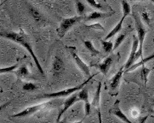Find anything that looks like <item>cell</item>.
<instances>
[{
    "instance_id": "6da1fadb",
    "label": "cell",
    "mask_w": 154,
    "mask_h": 123,
    "mask_svg": "<svg viewBox=\"0 0 154 123\" xmlns=\"http://www.w3.org/2000/svg\"><path fill=\"white\" fill-rule=\"evenodd\" d=\"M1 37L3 38H5L7 39L8 40H11L14 41V42L18 43V44L21 45L22 46L27 50L29 51V53L30 54V55L32 56V59H34L35 62V64L38 68V70L39 72L41 73V74L43 76H44V71H43V68H42L41 65L40 64L39 61H38V58L35 54L34 51H33L32 48L31 44L28 42V40L26 39V36L24 33L22 32H20V33H16V32H2L1 33Z\"/></svg>"
},
{
    "instance_id": "7a4b0ae2",
    "label": "cell",
    "mask_w": 154,
    "mask_h": 123,
    "mask_svg": "<svg viewBox=\"0 0 154 123\" xmlns=\"http://www.w3.org/2000/svg\"><path fill=\"white\" fill-rule=\"evenodd\" d=\"M134 19L135 21V26H136V29L137 34H138V39H139V49L137 50L136 55H135V61H137L139 58L142 57V48H143V43L145 40V35H146V29L144 27L143 24H142L141 19L140 16H138L137 13H133L132 14Z\"/></svg>"
},
{
    "instance_id": "3957f363",
    "label": "cell",
    "mask_w": 154,
    "mask_h": 123,
    "mask_svg": "<svg viewBox=\"0 0 154 123\" xmlns=\"http://www.w3.org/2000/svg\"><path fill=\"white\" fill-rule=\"evenodd\" d=\"M95 76H96V74L93 75L91 76L89 79H88L87 81H85V82H83L82 84H81L80 85L77 86H74V87H72V88H69V89H64V90H62L60 91V92H53V93H50V94H43L42 96V98H61V97H65V96H68L70 95L71 94H73V92H76L77 91L80 90L82 89V88L88 84L89 81L94 77Z\"/></svg>"
},
{
    "instance_id": "277c9868",
    "label": "cell",
    "mask_w": 154,
    "mask_h": 123,
    "mask_svg": "<svg viewBox=\"0 0 154 123\" xmlns=\"http://www.w3.org/2000/svg\"><path fill=\"white\" fill-rule=\"evenodd\" d=\"M84 19L82 16H73V17L68 18V19H65L63 20L62 23L60 24V26L58 29H57V34L60 38H63L67 33V32L70 29L76 24V23L79 22Z\"/></svg>"
},
{
    "instance_id": "5b68a950",
    "label": "cell",
    "mask_w": 154,
    "mask_h": 123,
    "mask_svg": "<svg viewBox=\"0 0 154 123\" xmlns=\"http://www.w3.org/2000/svg\"><path fill=\"white\" fill-rule=\"evenodd\" d=\"M52 104H53V102L50 101V102L43 103V104L35 105V106H31V107H28L26 108V109H24V110H23L21 112L13 115V117H26V116L32 115V114H35V113L37 112V111L43 110V109L47 108L48 106H51Z\"/></svg>"
},
{
    "instance_id": "8992f818",
    "label": "cell",
    "mask_w": 154,
    "mask_h": 123,
    "mask_svg": "<svg viewBox=\"0 0 154 123\" xmlns=\"http://www.w3.org/2000/svg\"><path fill=\"white\" fill-rule=\"evenodd\" d=\"M69 49H71L70 50V52H71V54L73 56V58L74 59V61L76 62L77 66H78L80 70H81L84 73V74L85 75V76H89L90 75V68L88 67V65H87L86 64H85L84 62L82 60L81 58L79 57L77 54L75 53L74 51H73V48L72 47H69Z\"/></svg>"
},
{
    "instance_id": "52a82bcc",
    "label": "cell",
    "mask_w": 154,
    "mask_h": 123,
    "mask_svg": "<svg viewBox=\"0 0 154 123\" xmlns=\"http://www.w3.org/2000/svg\"><path fill=\"white\" fill-rule=\"evenodd\" d=\"M134 40H133V44H132V48H131V54L128 58V61H127L126 64L125 65V69L126 70L127 69H128L131 66H132L134 64V62H135V55H136V53L137 51V49L139 47V39L138 38H137L136 36L134 35Z\"/></svg>"
},
{
    "instance_id": "ba28073f",
    "label": "cell",
    "mask_w": 154,
    "mask_h": 123,
    "mask_svg": "<svg viewBox=\"0 0 154 123\" xmlns=\"http://www.w3.org/2000/svg\"><path fill=\"white\" fill-rule=\"evenodd\" d=\"M79 100H80L79 98V93H75V94H73V95L71 96V97L68 98L65 101L63 109H62L61 111L60 112V114H58L57 119V122H59V121L60 120V119H61L62 116L64 114V113L66 112L67 110H68V109H69L71 106H73L75 103L77 102V101H79Z\"/></svg>"
},
{
    "instance_id": "9c48e42d",
    "label": "cell",
    "mask_w": 154,
    "mask_h": 123,
    "mask_svg": "<svg viewBox=\"0 0 154 123\" xmlns=\"http://www.w3.org/2000/svg\"><path fill=\"white\" fill-rule=\"evenodd\" d=\"M65 69L64 62L58 56H55L52 64V73L54 76H60Z\"/></svg>"
},
{
    "instance_id": "30bf717a",
    "label": "cell",
    "mask_w": 154,
    "mask_h": 123,
    "mask_svg": "<svg viewBox=\"0 0 154 123\" xmlns=\"http://www.w3.org/2000/svg\"><path fill=\"white\" fill-rule=\"evenodd\" d=\"M115 13V12L102 13V12H98V11H95V12L90 13L89 16L86 18V21H95V20L101 19H106V18L110 17V16H113Z\"/></svg>"
},
{
    "instance_id": "8fae6325",
    "label": "cell",
    "mask_w": 154,
    "mask_h": 123,
    "mask_svg": "<svg viewBox=\"0 0 154 123\" xmlns=\"http://www.w3.org/2000/svg\"><path fill=\"white\" fill-rule=\"evenodd\" d=\"M118 103H119V101L117 100L116 103H115V104L114 105V107L112 108V109L110 111V112L112 113L114 115H115L116 117H118L119 119H120V120L123 121V122H126V123H131V122L129 119L127 118L126 116L123 114V111L120 110V107H119Z\"/></svg>"
},
{
    "instance_id": "7c38bea8",
    "label": "cell",
    "mask_w": 154,
    "mask_h": 123,
    "mask_svg": "<svg viewBox=\"0 0 154 123\" xmlns=\"http://www.w3.org/2000/svg\"><path fill=\"white\" fill-rule=\"evenodd\" d=\"M113 62V58L112 56H108L104 59V61L101 64H98L97 65V67L98 68V69L100 70V71L103 74L104 76H106L108 73V71L109 70V68L111 67L112 64Z\"/></svg>"
},
{
    "instance_id": "4fadbf2b",
    "label": "cell",
    "mask_w": 154,
    "mask_h": 123,
    "mask_svg": "<svg viewBox=\"0 0 154 123\" xmlns=\"http://www.w3.org/2000/svg\"><path fill=\"white\" fill-rule=\"evenodd\" d=\"M123 74V67L121 68V69L115 75V76L112 79L111 82H110V88H111L112 90H115L117 89L119 84H120V79H121L122 76Z\"/></svg>"
},
{
    "instance_id": "5bb4252c",
    "label": "cell",
    "mask_w": 154,
    "mask_h": 123,
    "mask_svg": "<svg viewBox=\"0 0 154 123\" xmlns=\"http://www.w3.org/2000/svg\"><path fill=\"white\" fill-rule=\"evenodd\" d=\"M125 18V17L124 16H123V17H122V19H120V21H119L118 24H117L116 26H115V28H114L109 33V34L106 36V38H104L105 40H108L109 39H110V38H112V37H114V36H115V34H117V33H118L121 30V29H122V26H123V21H124Z\"/></svg>"
},
{
    "instance_id": "9a60e30c",
    "label": "cell",
    "mask_w": 154,
    "mask_h": 123,
    "mask_svg": "<svg viewBox=\"0 0 154 123\" xmlns=\"http://www.w3.org/2000/svg\"><path fill=\"white\" fill-rule=\"evenodd\" d=\"M154 59V54H151V55H150L149 56H148V57L145 58V59H142V60L140 62H138V63H137V64H133V65H132V66H131V67L128 68V69H127L126 70H125V72H131V71L137 69V68L140 67V66L144 65V64H145V63H147V62H148L150 61V60H151V59Z\"/></svg>"
},
{
    "instance_id": "2e32d148",
    "label": "cell",
    "mask_w": 154,
    "mask_h": 123,
    "mask_svg": "<svg viewBox=\"0 0 154 123\" xmlns=\"http://www.w3.org/2000/svg\"><path fill=\"white\" fill-rule=\"evenodd\" d=\"M101 82L98 83V88L95 92V96L93 98V102H92V105L95 107H99L100 106V100H101Z\"/></svg>"
},
{
    "instance_id": "e0dca14e",
    "label": "cell",
    "mask_w": 154,
    "mask_h": 123,
    "mask_svg": "<svg viewBox=\"0 0 154 123\" xmlns=\"http://www.w3.org/2000/svg\"><path fill=\"white\" fill-rule=\"evenodd\" d=\"M29 13L31 14V16H32V18L37 22H40L43 20V16L41 15V13L39 12L38 10H37L36 8H35L34 7L29 6Z\"/></svg>"
},
{
    "instance_id": "ac0fdd59",
    "label": "cell",
    "mask_w": 154,
    "mask_h": 123,
    "mask_svg": "<svg viewBox=\"0 0 154 123\" xmlns=\"http://www.w3.org/2000/svg\"><path fill=\"white\" fill-rule=\"evenodd\" d=\"M84 44H85L86 49L88 50V51H89L93 56H96L100 54V51L95 49L94 46H93V43L90 42V41H85V42L84 43Z\"/></svg>"
},
{
    "instance_id": "d6986e66",
    "label": "cell",
    "mask_w": 154,
    "mask_h": 123,
    "mask_svg": "<svg viewBox=\"0 0 154 123\" xmlns=\"http://www.w3.org/2000/svg\"><path fill=\"white\" fill-rule=\"evenodd\" d=\"M121 4H122V8H123V16H124L125 17H126L127 16H128V15L131 14V6L130 4L125 1V0H122Z\"/></svg>"
},
{
    "instance_id": "ffe728a7",
    "label": "cell",
    "mask_w": 154,
    "mask_h": 123,
    "mask_svg": "<svg viewBox=\"0 0 154 123\" xmlns=\"http://www.w3.org/2000/svg\"><path fill=\"white\" fill-rule=\"evenodd\" d=\"M150 70H151L147 68L145 66V64L142 66L141 77H142V79L144 81V82H145V84H147V81H148V77L149 74H150Z\"/></svg>"
},
{
    "instance_id": "44dd1931",
    "label": "cell",
    "mask_w": 154,
    "mask_h": 123,
    "mask_svg": "<svg viewBox=\"0 0 154 123\" xmlns=\"http://www.w3.org/2000/svg\"><path fill=\"white\" fill-rule=\"evenodd\" d=\"M102 46H103V49L106 53H110L112 51L114 48L113 43L111 41H102Z\"/></svg>"
},
{
    "instance_id": "7402d4cb",
    "label": "cell",
    "mask_w": 154,
    "mask_h": 123,
    "mask_svg": "<svg viewBox=\"0 0 154 123\" xmlns=\"http://www.w3.org/2000/svg\"><path fill=\"white\" fill-rule=\"evenodd\" d=\"M126 34H127V32H125L124 33H123V34H120V35L119 36L118 38H117L116 40H115V44H114L113 50H116L119 47V46H120V44H121V43H123V41L125 39Z\"/></svg>"
},
{
    "instance_id": "603a6c76",
    "label": "cell",
    "mask_w": 154,
    "mask_h": 123,
    "mask_svg": "<svg viewBox=\"0 0 154 123\" xmlns=\"http://www.w3.org/2000/svg\"><path fill=\"white\" fill-rule=\"evenodd\" d=\"M76 12L78 13L79 16H83L85 11V6L84 5L82 2H81L79 0H76Z\"/></svg>"
},
{
    "instance_id": "cb8c5ba5",
    "label": "cell",
    "mask_w": 154,
    "mask_h": 123,
    "mask_svg": "<svg viewBox=\"0 0 154 123\" xmlns=\"http://www.w3.org/2000/svg\"><path fill=\"white\" fill-rule=\"evenodd\" d=\"M88 4H90L92 8H95L97 10H103V7L102 6V4H100L99 2L96 1V0H85Z\"/></svg>"
},
{
    "instance_id": "d4e9b609",
    "label": "cell",
    "mask_w": 154,
    "mask_h": 123,
    "mask_svg": "<svg viewBox=\"0 0 154 123\" xmlns=\"http://www.w3.org/2000/svg\"><path fill=\"white\" fill-rule=\"evenodd\" d=\"M38 89V86L35 84H32V83H26L23 86V89L24 91H27V92H32V91H35V89Z\"/></svg>"
},
{
    "instance_id": "484cf974",
    "label": "cell",
    "mask_w": 154,
    "mask_h": 123,
    "mask_svg": "<svg viewBox=\"0 0 154 123\" xmlns=\"http://www.w3.org/2000/svg\"><path fill=\"white\" fill-rule=\"evenodd\" d=\"M18 74L21 77H26L29 75V70H28L26 66L22 65L21 68H19L18 71Z\"/></svg>"
},
{
    "instance_id": "4316f807",
    "label": "cell",
    "mask_w": 154,
    "mask_h": 123,
    "mask_svg": "<svg viewBox=\"0 0 154 123\" xmlns=\"http://www.w3.org/2000/svg\"><path fill=\"white\" fill-rule=\"evenodd\" d=\"M79 98L81 100H84L85 102H88V91L87 89H82L81 92H79Z\"/></svg>"
},
{
    "instance_id": "83f0119b",
    "label": "cell",
    "mask_w": 154,
    "mask_h": 123,
    "mask_svg": "<svg viewBox=\"0 0 154 123\" xmlns=\"http://www.w3.org/2000/svg\"><path fill=\"white\" fill-rule=\"evenodd\" d=\"M142 19L148 25L150 24V21H150V14H149L148 12H146V11H145V12H142Z\"/></svg>"
},
{
    "instance_id": "f1b7e54d",
    "label": "cell",
    "mask_w": 154,
    "mask_h": 123,
    "mask_svg": "<svg viewBox=\"0 0 154 123\" xmlns=\"http://www.w3.org/2000/svg\"><path fill=\"white\" fill-rule=\"evenodd\" d=\"M18 67V64H15V65L11 66V67L9 68H2L0 70V72L1 74H6V73H9V72H12L13 70H14L15 69H16Z\"/></svg>"
},
{
    "instance_id": "f546056e",
    "label": "cell",
    "mask_w": 154,
    "mask_h": 123,
    "mask_svg": "<svg viewBox=\"0 0 154 123\" xmlns=\"http://www.w3.org/2000/svg\"><path fill=\"white\" fill-rule=\"evenodd\" d=\"M85 114H86V117L90 114V111H91V105L88 102H85Z\"/></svg>"
},
{
    "instance_id": "4dcf8cb0",
    "label": "cell",
    "mask_w": 154,
    "mask_h": 123,
    "mask_svg": "<svg viewBox=\"0 0 154 123\" xmlns=\"http://www.w3.org/2000/svg\"><path fill=\"white\" fill-rule=\"evenodd\" d=\"M131 115L133 118H137L140 116V111L137 109V108H134L131 111Z\"/></svg>"
},
{
    "instance_id": "1f68e13d",
    "label": "cell",
    "mask_w": 154,
    "mask_h": 123,
    "mask_svg": "<svg viewBox=\"0 0 154 123\" xmlns=\"http://www.w3.org/2000/svg\"><path fill=\"white\" fill-rule=\"evenodd\" d=\"M89 26L90 28H93V29H101V30H104V28L103 27V26L101 25L100 24H95L93 25H90Z\"/></svg>"
},
{
    "instance_id": "d6a6232c",
    "label": "cell",
    "mask_w": 154,
    "mask_h": 123,
    "mask_svg": "<svg viewBox=\"0 0 154 123\" xmlns=\"http://www.w3.org/2000/svg\"><path fill=\"white\" fill-rule=\"evenodd\" d=\"M131 1H145V0H131Z\"/></svg>"
},
{
    "instance_id": "836d02e7",
    "label": "cell",
    "mask_w": 154,
    "mask_h": 123,
    "mask_svg": "<svg viewBox=\"0 0 154 123\" xmlns=\"http://www.w3.org/2000/svg\"><path fill=\"white\" fill-rule=\"evenodd\" d=\"M150 1H151V2H153L154 3V0H150Z\"/></svg>"
},
{
    "instance_id": "e575fe53",
    "label": "cell",
    "mask_w": 154,
    "mask_h": 123,
    "mask_svg": "<svg viewBox=\"0 0 154 123\" xmlns=\"http://www.w3.org/2000/svg\"><path fill=\"white\" fill-rule=\"evenodd\" d=\"M153 106H154V100H153Z\"/></svg>"
},
{
    "instance_id": "d590c367",
    "label": "cell",
    "mask_w": 154,
    "mask_h": 123,
    "mask_svg": "<svg viewBox=\"0 0 154 123\" xmlns=\"http://www.w3.org/2000/svg\"><path fill=\"white\" fill-rule=\"evenodd\" d=\"M153 113H154V111H153Z\"/></svg>"
}]
</instances>
